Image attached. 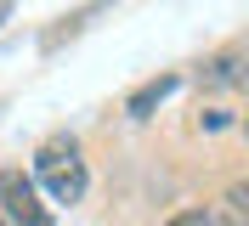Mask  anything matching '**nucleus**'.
Segmentation results:
<instances>
[{"mask_svg":"<svg viewBox=\"0 0 249 226\" xmlns=\"http://www.w3.org/2000/svg\"><path fill=\"white\" fill-rule=\"evenodd\" d=\"M176 85H181V74H159V79H147V85H136L130 102H124V113H130V119H153V107L164 102Z\"/></svg>","mask_w":249,"mask_h":226,"instance_id":"obj_4","label":"nucleus"},{"mask_svg":"<svg viewBox=\"0 0 249 226\" xmlns=\"http://www.w3.org/2000/svg\"><path fill=\"white\" fill-rule=\"evenodd\" d=\"M0 23H6V17H0Z\"/></svg>","mask_w":249,"mask_h":226,"instance_id":"obj_8","label":"nucleus"},{"mask_svg":"<svg viewBox=\"0 0 249 226\" xmlns=\"http://www.w3.org/2000/svg\"><path fill=\"white\" fill-rule=\"evenodd\" d=\"M232 124H238V113H232L227 102H210V107H198V130H210V136H215V130H232Z\"/></svg>","mask_w":249,"mask_h":226,"instance_id":"obj_6","label":"nucleus"},{"mask_svg":"<svg viewBox=\"0 0 249 226\" xmlns=\"http://www.w3.org/2000/svg\"><path fill=\"white\" fill-rule=\"evenodd\" d=\"M164 226H210V209H181V215H170Z\"/></svg>","mask_w":249,"mask_h":226,"instance_id":"obj_7","label":"nucleus"},{"mask_svg":"<svg viewBox=\"0 0 249 226\" xmlns=\"http://www.w3.org/2000/svg\"><path fill=\"white\" fill-rule=\"evenodd\" d=\"M198 85L204 90H238V85H244V51H238V45L215 51V57L198 68Z\"/></svg>","mask_w":249,"mask_h":226,"instance_id":"obj_3","label":"nucleus"},{"mask_svg":"<svg viewBox=\"0 0 249 226\" xmlns=\"http://www.w3.org/2000/svg\"><path fill=\"white\" fill-rule=\"evenodd\" d=\"M0 221L6 226H51V209L40 204V187L12 164L0 170Z\"/></svg>","mask_w":249,"mask_h":226,"instance_id":"obj_2","label":"nucleus"},{"mask_svg":"<svg viewBox=\"0 0 249 226\" xmlns=\"http://www.w3.org/2000/svg\"><path fill=\"white\" fill-rule=\"evenodd\" d=\"M29 181L46 187L51 204H79L85 187H91V170H85V158H79V141H74V136H51V141H40Z\"/></svg>","mask_w":249,"mask_h":226,"instance_id":"obj_1","label":"nucleus"},{"mask_svg":"<svg viewBox=\"0 0 249 226\" xmlns=\"http://www.w3.org/2000/svg\"><path fill=\"white\" fill-rule=\"evenodd\" d=\"M0 226H6V221H0Z\"/></svg>","mask_w":249,"mask_h":226,"instance_id":"obj_9","label":"nucleus"},{"mask_svg":"<svg viewBox=\"0 0 249 226\" xmlns=\"http://www.w3.org/2000/svg\"><path fill=\"white\" fill-rule=\"evenodd\" d=\"M221 226H249V187L244 181H232L221 192Z\"/></svg>","mask_w":249,"mask_h":226,"instance_id":"obj_5","label":"nucleus"}]
</instances>
